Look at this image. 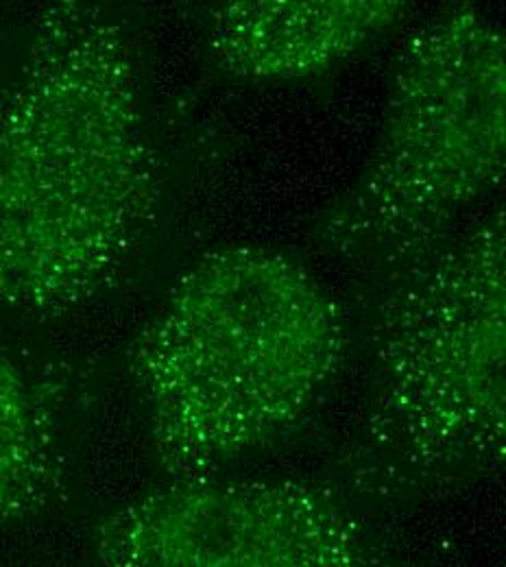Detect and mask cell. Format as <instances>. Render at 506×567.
<instances>
[{
	"label": "cell",
	"instance_id": "obj_1",
	"mask_svg": "<svg viewBox=\"0 0 506 567\" xmlns=\"http://www.w3.org/2000/svg\"><path fill=\"white\" fill-rule=\"evenodd\" d=\"M159 193L123 24L96 0H49L0 96V306L90 301L145 238Z\"/></svg>",
	"mask_w": 506,
	"mask_h": 567
},
{
	"label": "cell",
	"instance_id": "obj_2",
	"mask_svg": "<svg viewBox=\"0 0 506 567\" xmlns=\"http://www.w3.org/2000/svg\"><path fill=\"white\" fill-rule=\"evenodd\" d=\"M343 350L341 308L287 254L242 245L199 258L130 348L162 470L208 478L287 434Z\"/></svg>",
	"mask_w": 506,
	"mask_h": 567
},
{
	"label": "cell",
	"instance_id": "obj_3",
	"mask_svg": "<svg viewBox=\"0 0 506 567\" xmlns=\"http://www.w3.org/2000/svg\"><path fill=\"white\" fill-rule=\"evenodd\" d=\"M505 251L498 206L393 269L359 436L357 478L373 492L426 496L503 470Z\"/></svg>",
	"mask_w": 506,
	"mask_h": 567
},
{
	"label": "cell",
	"instance_id": "obj_4",
	"mask_svg": "<svg viewBox=\"0 0 506 567\" xmlns=\"http://www.w3.org/2000/svg\"><path fill=\"white\" fill-rule=\"evenodd\" d=\"M505 162V31L458 2L400 51L373 155L317 238L348 260L397 269L489 199Z\"/></svg>",
	"mask_w": 506,
	"mask_h": 567
},
{
	"label": "cell",
	"instance_id": "obj_5",
	"mask_svg": "<svg viewBox=\"0 0 506 567\" xmlns=\"http://www.w3.org/2000/svg\"><path fill=\"white\" fill-rule=\"evenodd\" d=\"M94 553L118 567H348L375 561L359 519L290 481H175L107 515Z\"/></svg>",
	"mask_w": 506,
	"mask_h": 567
},
{
	"label": "cell",
	"instance_id": "obj_6",
	"mask_svg": "<svg viewBox=\"0 0 506 567\" xmlns=\"http://www.w3.org/2000/svg\"><path fill=\"white\" fill-rule=\"evenodd\" d=\"M415 0H210L206 49L217 71L251 83L301 81L352 60Z\"/></svg>",
	"mask_w": 506,
	"mask_h": 567
},
{
	"label": "cell",
	"instance_id": "obj_7",
	"mask_svg": "<svg viewBox=\"0 0 506 567\" xmlns=\"http://www.w3.org/2000/svg\"><path fill=\"white\" fill-rule=\"evenodd\" d=\"M62 436L51 395L0 350V524L40 511L62 478Z\"/></svg>",
	"mask_w": 506,
	"mask_h": 567
}]
</instances>
